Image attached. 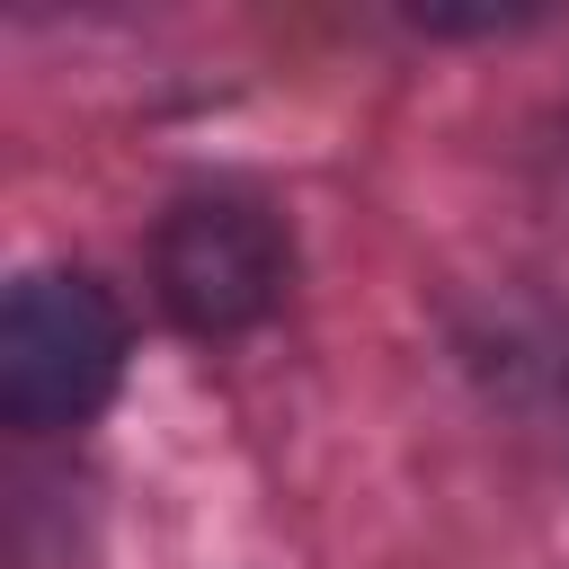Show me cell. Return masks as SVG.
<instances>
[{"mask_svg":"<svg viewBox=\"0 0 569 569\" xmlns=\"http://www.w3.org/2000/svg\"><path fill=\"white\" fill-rule=\"evenodd\" d=\"M151 284L178 329L240 338L284 302L293 240L258 196H187V204H169V222L151 240Z\"/></svg>","mask_w":569,"mask_h":569,"instance_id":"2","label":"cell"},{"mask_svg":"<svg viewBox=\"0 0 569 569\" xmlns=\"http://www.w3.org/2000/svg\"><path fill=\"white\" fill-rule=\"evenodd\" d=\"M124 373V311L80 267H27L0 302V418L27 436L80 427Z\"/></svg>","mask_w":569,"mask_h":569,"instance_id":"1","label":"cell"}]
</instances>
